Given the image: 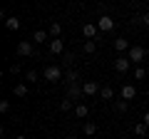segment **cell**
<instances>
[{"mask_svg": "<svg viewBox=\"0 0 149 139\" xmlns=\"http://www.w3.org/2000/svg\"><path fill=\"white\" fill-rule=\"evenodd\" d=\"M42 77L47 82H65L62 77H65V72H62V67H60V65H47V67H45V72H42Z\"/></svg>", "mask_w": 149, "mask_h": 139, "instance_id": "1", "label": "cell"}, {"mask_svg": "<svg viewBox=\"0 0 149 139\" xmlns=\"http://www.w3.org/2000/svg\"><path fill=\"white\" fill-rule=\"evenodd\" d=\"M127 57H129V62L139 65V62H144V57H147V50L139 47V45H132V47H129V52H127Z\"/></svg>", "mask_w": 149, "mask_h": 139, "instance_id": "2", "label": "cell"}, {"mask_svg": "<svg viewBox=\"0 0 149 139\" xmlns=\"http://www.w3.org/2000/svg\"><path fill=\"white\" fill-rule=\"evenodd\" d=\"M17 55L20 57H32L35 55V42L32 40H20L17 42Z\"/></svg>", "mask_w": 149, "mask_h": 139, "instance_id": "3", "label": "cell"}, {"mask_svg": "<svg viewBox=\"0 0 149 139\" xmlns=\"http://www.w3.org/2000/svg\"><path fill=\"white\" fill-rule=\"evenodd\" d=\"M82 92H85V97H95L102 92V87L97 80H87V82H82Z\"/></svg>", "mask_w": 149, "mask_h": 139, "instance_id": "4", "label": "cell"}, {"mask_svg": "<svg viewBox=\"0 0 149 139\" xmlns=\"http://www.w3.org/2000/svg\"><path fill=\"white\" fill-rule=\"evenodd\" d=\"M114 17L112 15H100V20H97V27H100V32H112L114 30Z\"/></svg>", "mask_w": 149, "mask_h": 139, "instance_id": "5", "label": "cell"}, {"mask_svg": "<svg viewBox=\"0 0 149 139\" xmlns=\"http://www.w3.org/2000/svg\"><path fill=\"white\" fill-rule=\"evenodd\" d=\"M129 57L127 55H117V57H114V72H119V75H124V72H127L129 70Z\"/></svg>", "mask_w": 149, "mask_h": 139, "instance_id": "6", "label": "cell"}, {"mask_svg": "<svg viewBox=\"0 0 149 139\" xmlns=\"http://www.w3.org/2000/svg\"><path fill=\"white\" fill-rule=\"evenodd\" d=\"M67 97H70V99H80V97H85V92H82V85H80V82H74V85L67 87Z\"/></svg>", "mask_w": 149, "mask_h": 139, "instance_id": "7", "label": "cell"}, {"mask_svg": "<svg viewBox=\"0 0 149 139\" xmlns=\"http://www.w3.org/2000/svg\"><path fill=\"white\" fill-rule=\"evenodd\" d=\"M97 32H100V27H97L95 22H85V25H82V35H85L87 40H92V38H97Z\"/></svg>", "mask_w": 149, "mask_h": 139, "instance_id": "8", "label": "cell"}, {"mask_svg": "<svg viewBox=\"0 0 149 139\" xmlns=\"http://www.w3.org/2000/svg\"><path fill=\"white\" fill-rule=\"evenodd\" d=\"M50 52L57 57V55H65V42L60 38H55V40H50Z\"/></svg>", "mask_w": 149, "mask_h": 139, "instance_id": "9", "label": "cell"}, {"mask_svg": "<svg viewBox=\"0 0 149 139\" xmlns=\"http://www.w3.org/2000/svg\"><path fill=\"white\" fill-rule=\"evenodd\" d=\"M129 47H132V45H129V40H127V38H117V40H114V50H117L119 55L129 52Z\"/></svg>", "mask_w": 149, "mask_h": 139, "instance_id": "10", "label": "cell"}, {"mask_svg": "<svg viewBox=\"0 0 149 139\" xmlns=\"http://www.w3.org/2000/svg\"><path fill=\"white\" fill-rule=\"evenodd\" d=\"M134 97H137V87L134 85H124L122 87V99L129 102V99H134Z\"/></svg>", "mask_w": 149, "mask_h": 139, "instance_id": "11", "label": "cell"}, {"mask_svg": "<svg viewBox=\"0 0 149 139\" xmlns=\"http://www.w3.org/2000/svg\"><path fill=\"white\" fill-rule=\"evenodd\" d=\"M27 92H30V90H27L25 82H15V85H13V95H15V97H27Z\"/></svg>", "mask_w": 149, "mask_h": 139, "instance_id": "12", "label": "cell"}, {"mask_svg": "<svg viewBox=\"0 0 149 139\" xmlns=\"http://www.w3.org/2000/svg\"><path fill=\"white\" fill-rule=\"evenodd\" d=\"M74 82H80V72H77V70H67V72H65V85H74Z\"/></svg>", "mask_w": 149, "mask_h": 139, "instance_id": "13", "label": "cell"}, {"mask_svg": "<svg viewBox=\"0 0 149 139\" xmlns=\"http://www.w3.org/2000/svg\"><path fill=\"white\" fill-rule=\"evenodd\" d=\"M87 114H90V107L87 104H74V117L77 119H85Z\"/></svg>", "mask_w": 149, "mask_h": 139, "instance_id": "14", "label": "cell"}, {"mask_svg": "<svg viewBox=\"0 0 149 139\" xmlns=\"http://www.w3.org/2000/svg\"><path fill=\"white\" fill-rule=\"evenodd\" d=\"M112 107H114V112L117 114H124L129 109V102H124V99H114V104H112Z\"/></svg>", "mask_w": 149, "mask_h": 139, "instance_id": "15", "label": "cell"}, {"mask_svg": "<svg viewBox=\"0 0 149 139\" xmlns=\"http://www.w3.org/2000/svg\"><path fill=\"white\" fill-rule=\"evenodd\" d=\"M132 132L137 134V137H144V134L149 132V127H147V124H144V122H134V127H132Z\"/></svg>", "mask_w": 149, "mask_h": 139, "instance_id": "16", "label": "cell"}, {"mask_svg": "<svg viewBox=\"0 0 149 139\" xmlns=\"http://www.w3.org/2000/svg\"><path fill=\"white\" fill-rule=\"evenodd\" d=\"M5 27H8V30H17V27H20V17H17V15H10V17L5 20Z\"/></svg>", "mask_w": 149, "mask_h": 139, "instance_id": "17", "label": "cell"}, {"mask_svg": "<svg viewBox=\"0 0 149 139\" xmlns=\"http://www.w3.org/2000/svg\"><path fill=\"white\" fill-rule=\"evenodd\" d=\"M82 132H85L87 137L92 139V137L97 134V124H95V122H85V127H82Z\"/></svg>", "mask_w": 149, "mask_h": 139, "instance_id": "18", "label": "cell"}, {"mask_svg": "<svg viewBox=\"0 0 149 139\" xmlns=\"http://www.w3.org/2000/svg\"><path fill=\"white\" fill-rule=\"evenodd\" d=\"M50 35H52V40L62 35V25H60L57 20H52V25H50Z\"/></svg>", "mask_w": 149, "mask_h": 139, "instance_id": "19", "label": "cell"}, {"mask_svg": "<svg viewBox=\"0 0 149 139\" xmlns=\"http://www.w3.org/2000/svg\"><path fill=\"white\" fill-rule=\"evenodd\" d=\"M82 50H85L87 55L97 52V40H85V45H82Z\"/></svg>", "mask_w": 149, "mask_h": 139, "instance_id": "20", "label": "cell"}, {"mask_svg": "<svg viewBox=\"0 0 149 139\" xmlns=\"http://www.w3.org/2000/svg\"><path fill=\"white\" fill-rule=\"evenodd\" d=\"M32 42H35V45H40V42H47V32H45V30H37L35 35H32Z\"/></svg>", "mask_w": 149, "mask_h": 139, "instance_id": "21", "label": "cell"}, {"mask_svg": "<svg viewBox=\"0 0 149 139\" xmlns=\"http://www.w3.org/2000/svg\"><path fill=\"white\" fill-rule=\"evenodd\" d=\"M60 109H62V112H70V109H74V104H72V99H70V97H65V99L60 102Z\"/></svg>", "mask_w": 149, "mask_h": 139, "instance_id": "22", "label": "cell"}, {"mask_svg": "<svg viewBox=\"0 0 149 139\" xmlns=\"http://www.w3.org/2000/svg\"><path fill=\"white\" fill-rule=\"evenodd\" d=\"M100 97H102V99H112V97H114V90H112V87H102Z\"/></svg>", "mask_w": 149, "mask_h": 139, "instance_id": "23", "label": "cell"}, {"mask_svg": "<svg viewBox=\"0 0 149 139\" xmlns=\"http://www.w3.org/2000/svg\"><path fill=\"white\" fill-rule=\"evenodd\" d=\"M144 77H147V70H144V67H137V70H134V80H144Z\"/></svg>", "mask_w": 149, "mask_h": 139, "instance_id": "24", "label": "cell"}, {"mask_svg": "<svg viewBox=\"0 0 149 139\" xmlns=\"http://www.w3.org/2000/svg\"><path fill=\"white\" fill-rule=\"evenodd\" d=\"M62 62H65V65H72V62H74V52H65V55H62Z\"/></svg>", "mask_w": 149, "mask_h": 139, "instance_id": "25", "label": "cell"}, {"mask_svg": "<svg viewBox=\"0 0 149 139\" xmlns=\"http://www.w3.org/2000/svg\"><path fill=\"white\" fill-rule=\"evenodd\" d=\"M0 112H3V114L10 112V102H8V99H0Z\"/></svg>", "mask_w": 149, "mask_h": 139, "instance_id": "26", "label": "cell"}, {"mask_svg": "<svg viewBox=\"0 0 149 139\" xmlns=\"http://www.w3.org/2000/svg\"><path fill=\"white\" fill-rule=\"evenodd\" d=\"M25 80L27 82H37V72H35V70H30V72L25 75Z\"/></svg>", "mask_w": 149, "mask_h": 139, "instance_id": "27", "label": "cell"}, {"mask_svg": "<svg viewBox=\"0 0 149 139\" xmlns=\"http://www.w3.org/2000/svg\"><path fill=\"white\" fill-rule=\"evenodd\" d=\"M20 72H22V67H20V65H10V75H20Z\"/></svg>", "mask_w": 149, "mask_h": 139, "instance_id": "28", "label": "cell"}, {"mask_svg": "<svg viewBox=\"0 0 149 139\" xmlns=\"http://www.w3.org/2000/svg\"><path fill=\"white\" fill-rule=\"evenodd\" d=\"M142 25L149 27V13H142Z\"/></svg>", "mask_w": 149, "mask_h": 139, "instance_id": "29", "label": "cell"}, {"mask_svg": "<svg viewBox=\"0 0 149 139\" xmlns=\"http://www.w3.org/2000/svg\"><path fill=\"white\" fill-rule=\"evenodd\" d=\"M142 122H144V124H147V127H149V112H147V114H144V117H142Z\"/></svg>", "mask_w": 149, "mask_h": 139, "instance_id": "30", "label": "cell"}, {"mask_svg": "<svg viewBox=\"0 0 149 139\" xmlns=\"http://www.w3.org/2000/svg\"><path fill=\"white\" fill-rule=\"evenodd\" d=\"M15 139H27V137H25V134H17V137H15Z\"/></svg>", "mask_w": 149, "mask_h": 139, "instance_id": "31", "label": "cell"}, {"mask_svg": "<svg viewBox=\"0 0 149 139\" xmlns=\"http://www.w3.org/2000/svg\"><path fill=\"white\" fill-rule=\"evenodd\" d=\"M65 139H74V137H65Z\"/></svg>", "mask_w": 149, "mask_h": 139, "instance_id": "32", "label": "cell"}, {"mask_svg": "<svg viewBox=\"0 0 149 139\" xmlns=\"http://www.w3.org/2000/svg\"><path fill=\"white\" fill-rule=\"evenodd\" d=\"M147 90H149V82H147Z\"/></svg>", "mask_w": 149, "mask_h": 139, "instance_id": "33", "label": "cell"}, {"mask_svg": "<svg viewBox=\"0 0 149 139\" xmlns=\"http://www.w3.org/2000/svg\"><path fill=\"white\" fill-rule=\"evenodd\" d=\"M147 75H149V70H147Z\"/></svg>", "mask_w": 149, "mask_h": 139, "instance_id": "34", "label": "cell"}]
</instances>
